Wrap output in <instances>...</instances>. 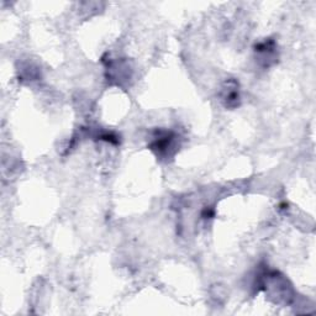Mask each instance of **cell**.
<instances>
[{
    "mask_svg": "<svg viewBox=\"0 0 316 316\" xmlns=\"http://www.w3.org/2000/svg\"><path fill=\"white\" fill-rule=\"evenodd\" d=\"M238 99H240V94H238L236 82H233L232 88H230V83H227V88L222 91V100H225L226 106H236L238 104Z\"/></svg>",
    "mask_w": 316,
    "mask_h": 316,
    "instance_id": "cell-1",
    "label": "cell"
}]
</instances>
